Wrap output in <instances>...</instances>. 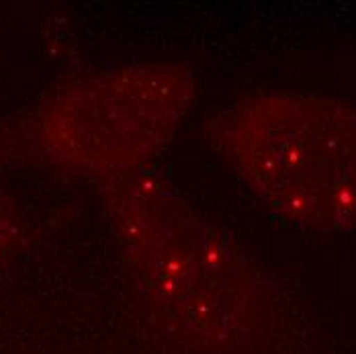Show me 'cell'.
Returning <instances> with one entry per match:
<instances>
[{
    "mask_svg": "<svg viewBox=\"0 0 356 354\" xmlns=\"http://www.w3.org/2000/svg\"><path fill=\"white\" fill-rule=\"evenodd\" d=\"M105 207L152 318L184 342L225 344L252 289L248 264L232 238L147 170L105 186Z\"/></svg>",
    "mask_w": 356,
    "mask_h": 354,
    "instance_id": "obj_1",
    "label": "cell"
},
{
    "mask_svg": "<svg viewBox=\"0 0 356 354\" xmlns=\"http://www.w3.org/2000/svg\"><path fill=\"white\" fill-rule=\"evenodd\" d=\"M215 152L289 221L356 230V108L303 92H260L207 123Z\"/></svg>",
    "mask_w": 356,
    "mask_h": 354,
    "instance_id": "obj_2",
    "label": "cell"
},
{
    "mask_svg": "<svg viewBox=\"0 0 356 354\" xmlns=\"http://www.w3.org/2000/svg\"><path fill=\"white\" fill-rule=\"evenodd\" d=\"M195 97L191 70L136 64L60 88L37 117L45 156L103 188L147 170L172 142Z\"/></svg>",
    "mask_w": 356,
    "mask_h": 354,
    "instance_id": "obj_3",
    "label": "cell"
},
{
    "mask_svg": "<svg viewBox=\"0 0 356 354\" xmlns=\"http://www.w3.org/2000/svg\"><path fill=\"white\" fill-rule=\"evenodd\" d=\"M6 230H8V223H6V219H4V209L0 207V246H2V242H4V238H6Z\"/></svg>",
    "mask_w": 356,
    "mask_h": 354,
    "instance_id": "obj_4",
    "label": "cell"
}]
</instances>
